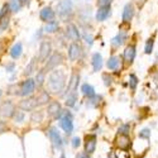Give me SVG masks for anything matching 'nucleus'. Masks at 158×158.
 <instances>
[{"mask_svg":"<svg viewBox=\"0 0 158 158\" xmlns=\"http://www.w3.org/2000/svg\"><path fill=\"white\" fill-rule=\"evenodd\" d=\"M66 80H67V76H66V72L63 70L51 71L47 81L49 91L53 94H62V91L66 87Z\"/></svg>","mask_w":158,"mask_h":158,"instance_id":"f257e3e1","label":"nucleus"},{"mask_svg":"<svg viewBox=\"0 0 158 158\" xmlns=\"http://www.w3.org/2000/svg\"><path fill=\"white\" fill-rule=\"evenodd\" d=\"M73 13V3L72 0H61L56 6V14L63 20H69V18Z\"/></svg>","mask_w":158,"mask_h":158,"instance_id":"f03ea898","label":"nucleus"},{"mask_svg":"<svg viewBox=\"0 0 158 158\" xmlns=\"http://www.w3.org/2000/svg\"><path fill=\"white\" fill-rule=\"evenodd\" d=\"M60 119V127L66 131L67 134H71L73 131V119H72V114L70 111H63L60 114L57 118Z\"/></svg>","mask_w":158,"mask_h":158,"instance_id":"7ed1b4c3","label":"nucleus"},{"mask_svg":"<svg viewBox=\"0 0 158 158\" xmlns=\"http://www.w3.org/2000/svg\"><path fill=\"white\" fill-rule=\"evenodd\" d=\"M35 82L33 78L28 77V78H25V80L23 82L19 84V94L18 96H24V98H27L29 95H32L34 93V90H35Z\"/></svg>","mask_w":158,"mask_h":158,"instance_id":"20e7f679","label":"nucleus"},{"mask_svg":"<svg viewBox=\"0 0 158 158\" xmlns=\"http://www.w3.org/2000/svg\"><path fill=\"white\" fill-rule=\"evenodd\" d=\"M52 53V43L51 41H44L41 42L39 44V51H38V62H46L47 58L51 56Z\"/></svg>","mask_w":158,"mask_h":158,"instance_id":"39448f33","label":"nucleus"},{"mask_svg":"<svg viewBox=\"0 0 158 158\" xmlns=\"http://www.w3.org/2000/svg\"><path fill=\"white\" fill-rule=\"evenodd\" d=\"M47 63H46V67L44 70L46 71H53L56 70L60 64L63 63V56L62 53H60V52H55V53H52L48 58H47Z\"/></svg>","mask_w":158,"mask_h":158,"instance_id":"423d86ee","label":"nucleus"},{"mask_svg":"<svg viewBox=\"0 0 158 158\" xmlns=\"http://www.w3.org/2000/svg\"><path fill=\"white\" fill-rule=\"evenodd\" d=\"M37 106H38V102H37V98L34 96H27L19 102V108L23 111H32L37 109Z\"/></svg>","mask_w":158,"mask_h":158,"instance_id":"0eeeda50","label":"nucleus"},{"mask_svg":"<svg viewBox=\"0 0 158 158\" xmlns=\"http://www.w3.org/2000/svg\"><path fill=\"white\" fill-rule=\"evenodd\" d=\"M66 37L72 42H78L81 39V33L75 24H67V27H66Z\"/></svg>","mask_w":158,"mask_h":158,"instance_id":"6e6552de","label":"nucleus"},{"mask_svg":"<svg viewBox=\"0 0 158 158\" xmlns=\"http://www.w3.org/2000/svg\"><path fill=\"white\" fill-rule=\"evenodd\" d=\"M14 111H15V106L11 102V100H6L0 105V115L3 118H11Z\"/></svg>","mask_w":158,"mask_h":158,"instance_id":"1a4fd4ad","label":"nucleus"},{"mask_svg":"<svg viewBox=\"0 0 158 158\" xmlns=\"http://www.w3.org/2000/svg\"><path fill=\"white\" fill-rule=\"evenodd\" d=\"M48 137H49L52 144H53V146H55L57 149H61V148H62L63 140H62V137H61V134L58 133V130H57L56 128H51V129L48 130Z\"/></svg>","mask_w":158,"mask_h":158,"instance_id":"9d476101","label":"nucleus"},{"mask_svg":"<svg viewBox=\"0 0 158 158\" xmlns=\"http://www.w3.org/2000/svg\"><path fill=\"white\" fill-rule=\"evenodd\" d=\"M81 53H82L81 46L78 44L77 42H72V43L70 44V47H69V58H70V61L75 62L76 60L80 58Z\"/></svg>","mask_w":158,"mask_h":158,"instance_id":"9b49d317","label":"nucleus"},{"mask_svg":"<svg viewBox=\"0 0 158 158\" xmlns=\"http://www.w3.org/2000/svg\"><path fill=\"white\" fill-rule=\"evenodd\" d=\"M135 14V8L131 3H127L124 5V9H123V14H122V19L124 23H129L131 19H133Z\"/></svg>","mask_w":158,"mask_h":158,"instance_id":"f8f14e48","label":"nucleus"},{"mask_svg":"<svg viewBox=\"0 0 158 158\" xmlns=\"http://www.w3.org/2000/svg\"><path fill=\"white\" fill-rule=\"evenodd\" d=\"M39 18H41L42 22H51V20H53L56 18V11L52 9L51 6H44L41 11H39Z\"/></svg>","mask_w":158,"mask_h":158,"instance_id":"ddd939ff","label":"nucleus"},{"mask_svg":"<svg viewBox=\"0 0 158 158\" xmlns=\"http://www.w3.org/2000/svg\"><path fill=\"white\" fill-rule=\"evenodd\" d=\"M111 15V8L110 6H99L95 14L96 22H105Z\"/></svg>","mask_w":158,"mask_h":158,"instance_id":"4468645a","label":"nucleus"},{"mask_svg":"<svg viewBox=\"0 0 158 158\" xmlns=\"http://www.w3.org/2000/svg\"><path fill=\"white\" fill-rule=\"evenodd\" d=\"M62 113V106L58 101H51L48 104V108H47V114L49 116H53V118H58L60 114Z\"/></svg>","mask_w":158,"mask_h":158,"instance_id":"2eb2a0df","label":"nucleus"},{"mask_svg":"<svg viewBox=\"0 0 158 158\" xmlns=\"http://www.w3.org/2000/svg\"><path fill=\"white\" fill-rule=\"evenodd\" d=\"M135 55H137V48L134 44H129L125 51H124V61L128 64H131L135 60Z\"/></svg>","mask_w":158,"mask_h":158,"instance_id":"dca6fc26","label":"nucleus"},{"mask_svg":"<svg viewBox=\"0 0 158 158\" xmlns=\"http://www.w3.org/2000/svg\"><path fill=\"white\" fill-rule=\"evenodd\" d=\"M96 148V137L95 135H87L86 142H85V152L87 154H93Z\"/></svg>","mask_w":158,"mask_h":158,"instance_id":"f3484780","label":"nucleus"},{"mask_svg":"<svg viewBox=\"0 0 158 158\" xmlns=\"http://www.w3.org/2000/svg\"><path fill=\"white\" fill-rule=\"evenodd\" d=\"M78 84H80V75H78V73H73V75L70 77V81H69L67 94H69V93H75V91H77Z\"/></svg>","mask_w":158,"mask_h":158,"instance_id":"a211bd4d","label":"nucleus"},{"mask_svg":"<svg viewBox=\"0 0 158 158\" xmlns=\"http://www.w3.org/2000/svg\"><path fill=\"white\" fill-rule=\"evenodd\" d=\"M91 64H93V70L94 72H99L102 69V56L99 52H95L91 57Z\"/></svg>","mask_w":158,"mask_h":158,"instance_id":"6ab92c4d","label":"nucleus"},{"mask_svg":"<svg viewBox=\"0 0 158 158\" xmlns=\"http://www.w3.org/2000/svg\"><path fill=\"white\" fill-rule=\"evenodd\" d=\"M116 146L123 151H128L130 147V139L129 135H122L119 134V137L116 138Z\"/></svg>","mask_w":158,"mask_h":158,"instance_id":"aec40b11","label":"nucleus"},{"mask_svg":"<svg viewBox=\"0 0 158 158\" xmlns=\"http://www.w3.org/2000/svg\"><path fill=\"white\" fill-rule=\"evenodd\" d=\"M127 38H128V35H127V33L125 32H119L118 33L113 39H111V44L114 46V47H120V46H123L124 43H125V41H127Z\"/></svg>","mask_w":158,"mask_h":158,"instance_id":"412c9836","label":"nucleus"},{"mask_svg":"<svg viewBox=\"0 0 158 158\" xmlns=\"http://www.w3.org/2000/svg\"><path fill=\"white\" fill-rule=\"evenodd\" d=\"M58 29H60V22H58V20H56V19L48 22V23L44 25V28H43V31H44L46 33H48V34L56 33Z\"/></svg>","mask_w":158,"mask_h":158,"instance_id":"4be33fe9","label":"nucleus"},{"mask_svg":"<svg viewBox=\"0 0 158 158\" xmlns=\"http://www.w3.org/2000/svg\"><path fill=\"white\" fill-rule=\"evenodd\" d=\"M22 53H23V44L20 42H17L10 49V56L13 60H18V58H20Z\"/></svg>","mask_w":158,"mask_h":158,"instance_id":"5701e85b","label":"nucleus"},{"mask_svg":"<svg viewBox=\"0 0 158 158\" xmlns=\"http://www.w3.org/2000/svg\"><path fill=\"white\" fill-rule=\"evenodd\" d=\"M46 77H47V71H46L44 69L38 70L37 76H35V80H34L35 86L42 87V86H43V84H44V81H46Z\"/></svg>","mask_w":158,"mask_h":158,"instance_id":"b1692460","label":"nucleus"},{"mask_svg":"<svg viewBox=\"0 0 158 158\" xmlns=\"http://www.w3.org/2000/svg\"><path fill=\"white\" fill-rule=\"evenodd\" d=\"M119 64H120V58L118 57V56H111L108 62H106V67L111 71L114 70H118V67H119Z\"/></svg>","mask_w":158,"mask_h":158,"instance_id":"393cba45","label":"nucleus"},{"mask_svg":"<svg viewBox=\"0 0 158 158\" xmlns=\"http://www.w3.org/2000/svg\"><path fill=\"white\" fill-rule=\"evenodd\" d=\"M51 101V95L48 91H41L39 95L37 96V102L38 105H44V104H48Z\"/></svg>","mask_w":158,"mask_h":158,"instance_id":"a878e982","label":"nucleus"},{"mask_svg":"<svg viewBox=\"0 0 158 158\" xmlns=\"http://www.w3.org/2000/svg\"><path fill=\"white\" fill-rule=\"evenodd\" d=\"M81 91H82V94H84L86 98H93V96L96 95L94 86H91L90 84H84V85L81 86Z\"/></svg>","mask_w":158,"mask_h":158,"instance_id":"bb28decb","label":"nucleus"},{"mask_svg":"<svg viewBox=\"0 0 158 158\" xmlns=\"http://www.w3.org/2000/svg\"><path fill=\"white\" fill-rule=\"evenodd\" d=\"M34 71H37V60H35V58H33V60L27 64V67H25L23 75H24V76H31Z\"/></svg>","mask_w":158,"mask_h":158,"instance_id":"cd10ccee","label":"nucleus"},{"mask_svg":"<svg viewBox=\"0 0 158 158\" xmlns=\"http://www.w3.org/2000/svg\"><path fill=\"white\" fill-rule=\"evenodd\" d=\"M76 101H77V93H69L67 98H66V106L69 108H72L76 105Z\"/></svg>","mask_w":158,"mask_h":158,"instance_id":"c85d7f7f","label":"nucleus"},{"mask_svg":"<svg viewBox=\"0 0 158 158\" xmlns=\"http://www.w3.org/2000/svg\"><path fill=\"white\" fill-rule=\"evenodd\" d=\"M8 5H9V9L11 13H18L22 9V4L18 2V0H9Z\"/></svg>","mask_w":158,"mask_h":158,"instance_id":"c756f323","label":"nucleus"},{"mask_svg":"<svg viewBox=\"0 0 158 158\" xmlns=\"http://www.w3.org/2000/svg\"><path fill=\"white\" fill-rule=\"evenodd\" d=\"M9 23H10V14L0 18V33H3L4 31H6V28L9 27Z\"/></svg>","mask_w":158,"mask_h":158,"instance_id":"7c9ffc66","label":"nucleus"},{"mask_svg":"<svg viewBox=\"0 0 158 158\" xmlns=\"http://www.w3.org/2000/svg\"><path fill=\"white\" fill-rule=\"evenodd\" d=\"M153 46H154V37H151L147 39L146 42V47H144V53L146 55H151L153 52Z\"/></svg>","mask_w":158,"mask_h":158,"instance_id":"2f4dec72","label":"nucleus"},{"mask_svg":"<svg viewBox=\"0 0 158 158\" xmlns=\"http://www.w3.org/2000/svg\"><path fill=\"white\" fill-rule=\"evenodd\" d=\"M43 120V113L41 110H37V111H33L32 115H31V122L32 123H41Z\"/></svg>","mask_w":158,"mask_h":158,"instance_id":"473e14b6","label":"nucleus"},{"mask_svg":"<svg viewBox=\"0 0 158 158\" xmlns=\"http://www.w3.org/2000/svg\"><path fill=\"white\" fill-rule=\"evenodd\" d=\"M11 118H13V120H14L15 123H22L24 120V118H25V114H24L23 110H15Z\"/></svg>","mask_w":158,"mask_h":158,"instance_id":"72a5a7b5","label":"nucleus"},{"mask_svg":"<svg viewBox=\"0 0 158 158\" xmlns=\"http://www.w3.org/2000/svg\"><path fill=\"white\" fill-rule=\"evenodd\" d=\"M138 82H139L138 77H137L134 73H130V75H129V86H130V89H131V90H135Z\"/></svg>","mask_w":158,"mask_h":158,"instance_id":"f704fd0d","label":"nucleus"},{"mask_svg":"<svg viewBox=\"0 0 158 158\" xmlns=\"http://www.w3.org/2000/svg\"><path fill=\"white\" fill-rule=\"evenodd\" d=\"M6 93H8L9 95H17V96H18V94H19V84H13V85H10V86L8 87Z\"/></svg>","mask_w":158,"mask_h":158,"instance_id":"c9c22d12","label":"nucleus"},{"mask_svg":"<svg viewBox=\"0 0 158 158\" xmlns=\"http://www.w3.org/2000/svg\"><path fill=\"white\" fill-rule=\"evenodd\" d=\"M82 37H84V39H85V42H86L87 46H90V47L93 46V43H94V37H93V34L87 33V32H84Z\"/></svg>","mask_w":158,"mask_h":158,"instance_id":"e433bc0d","label":"nucleus"},{"mask_svg":"<svg viewBox=\"0 0 158 158\" xmlns=\"http://www.w3.org/2000/svg\"><path fill=\"white\" fill-rule=\"evenodd\" d=\"M130 125L129 124H123L120 128H119V134H122V135H129V133H130Z\"/></svg>","mask_w":158,"mask_h":158,"instance_id":"4c0bfd02","label":"nucleus"},{"mask_svg":"<svg viewBox=\"0 0 158 158\" xmlns=\"http://www.w3.org/2000/svg\"><path fill=\"white\" fill-rule=\"evenodd\" d=\"M102 80H104V84H105V86H110L111 84H113V77L109 75V73H104L102 75Z\"/></svg>","mask_w":158,"mask_h":158,"instance_id":"58836bf2","label":"nucleus"},{"mask_svg":"<svg viewBox=\"0 0 158 158\" xmlns=\"http://www.w3.org/2000/svg\"><path fill=\"white\" fill-rule=\"evenodd\" d=\"M113 0H96L98 6H110Z\"/></svg>","mask_w":158,"mask_h":158,"instance_id":"ea45409f","label":"nucleus"},{"mask_svg":"<svg viewBox=\"0 0 158 158\" xmlns=\"http://www.w3.org/2000/svg\"><path fill=\"white\" fill-rule=\"evenodd\" d=\"M151 137V130L149 129H143L139 133V138H144V139H149Z\"/></svg>","mask_w":158,"mask_h":158,"instance_id":"a19ab883","label":"nucleus"},{"mask_svg":"<svg viewBox=\"0 0 158 158\" xmlns=\"http://www.w3.org/2000/svg\"><path fill=\"white\" fill-rule=\"evenodd\" d=\"M5 70H6V72H9V73L14 72V70H15V63H14V62L8 63V64H6V67H5Z\"/></svg>","mask_w":158,"mask_h":158,"instance_id":"79ce46f5","label":"nucleus"},{"mask_svg":"<svg viewBox=\"0 0 158 158\" xmlns=\"http://www.w3.org/2000/svg\"><path fill=\"white\" fill-rule=\"evenodd\" d=\"M80 144H81V139L78 138V137H75V138L72 139V147H73V148H77L78 146H80Z\"/></svg>","mask_w":158,"mask_h":158,"instance_id":"37998d69","label":"nucleus"},{"mask_svg":"<svg viewBox=\"0 0 158 158\" xmlns=\"http://www.w3.org/2000/svg\"><path fill=\"white\" fill-rule=\"evenodd\" d=\"M6 130V125H5V122H0V134L3 133V131Z\"/></svg>","mask_w":158,"mask_h":158,"instance_id":"c03bdc74","label":"nucleus"},{"mask_svg":"<svg viewBox=\"0 0 158 158\" xmlns=\"http://www.w3.org/2000/svg\"><path fill=\"white\" fill-rule=\"evenodd\" d=\"M18 2L22 4V6L23 5H29V3H31V0H18Z\"/></svg>","mask_w":158,"mask_h":158,"instance_id":"a18cd8bd","label":"nucleus"},{"mask_svg":"<svg viewBox=\"0 0 158 158\" xmlns=\"http://www.w3.org/2000/svg\"><path fill=\"white\" fill-rule=\"evenodd\" d=\"M153 81H154V82H156V84L158 85V72H157V73H156V75L153 76Z\"/></svg>","mask_w":158,"mask_h":158,"instance_id":"49530a36","label":"nucleus"},{"mask_svg":"<svg viewBox=\"0 0 158 158\" xmlns=\"http://www.w3.org/2000/svg\"><path fill=\"white\" fill-rule=\"evenodd\" d=\"M134 2H135V3H139V2H140V3H143L144 0H134Z\"/></svg>","mask_w":158,"mask_h":158,"instance_id":"de8ad7c7","label":"nucleus"},{"mask_svg":"<svg viewBox=\"0 0 158 158\" xmlns=\"http://www.w3.org/2000/svg\"><path fill=\"white\" fill-rule=\"evenodd\" d=\"M60 158H66V157H64V154H61V157H60Z\"/></svg>","mask_w":158,"mask_h":158,"instance_id":"09e8293b","label":"nucleus"},{"mask_svg":"<svg viewBox=\"0 0 158 158\" xmlns=\"http://www.w3.org/2000/svg\"><path fill=\"white\" fill-rule=\"evenodd\" d=\"M0 96H2V90H0Z\"/></svg>","mask_w":158,"mask_h":158,"instance_id":"8fccbe9b","label":"nucleus"},{"mask_svg":"<svg viewBox=\"0 0 158 158\" xmlns=\"http://www.w3.org/2000/svg\"><path fill=\"white\" fill-rule=\"evenodd\" d=\"M80 158H81V157H80Z\"/></svg>","mask_w":158,"mask_h":158,"instance_id":"3c124183","label":"nucleus"}]
</instances>
